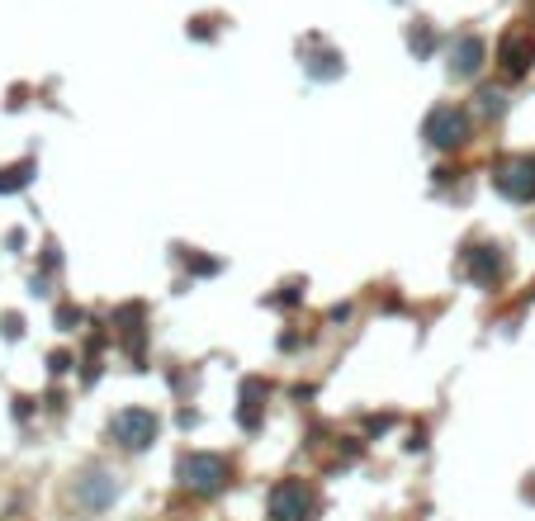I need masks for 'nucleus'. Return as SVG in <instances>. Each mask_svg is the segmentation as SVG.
I'll use <instances>...</instances> for the list:
<instances>
[{
  "label": "nucleus",
  "instance_id": "obj_1",
  "mask_svg": "<svg viewBox=\"0 0 535 521\" xmlns=\"http://www.w3.org/2000/svg\"><path fill=\"white\" fill-rule=\"evenodd\" d=\"M180 488H190V493H218V488L232 479V465L223 460V455H214V450H190V455H180Z\"/></svg>",
  "mask_w": 535,
  "mask_h": 521
},
{
  "label": "nucleus",
  "instance_id": "obj_2",
  "mask_svg": "<svg viewBox=\"0 0 535 521\" xmlns=\"http://www.w3.org/2000/svg\"><path fill=\"white\" fill-rule=\"evenodd\" d=\"M270 521H313L318 517V493L304 479H280L266 498Z\"/></svg>",
  "mask_w": 535,
  "mask_h": 521
},
{
  "label": "nucleus",
  "instance_id": "obj_3",
  "mask_svg": "<svg viewBox=\"0 0 535 521\" xmlns=\"http://www.w3.org/2000/svg\"><path fill=\"white\" fill-rule=\"evenodd\" d=\"M422 138L431 147H441V152H455V147L469 143V114L455 105H436L427 114V124H422Z\"/></svg>",
  "mask_w": 535,
  "mask_h": 521
},
{
  "label": "nucleus",
  "instance_id": "obj_4",
  "mask_svg": "<svg viewBox=\"0 0 535 521\" xmlns=\"http://www.w3.org/2000/svg\"><path fill=\"white\" fill-rule=\"evenodd\" d=\"M109 436L124 450H147L157 441V413H152V408H124V413H114V422H109Z\"/></svg>",
  "mask_w": 535,
  "mask_h": 521
},
{
  "label": "nucleus",
  "instance_id": "obj_5",
  "mask_svg": "<svg viewBox=\"0 0 535 521\" xmlns=\"http://www.w3.org/2000/svg\"><path fill=\"white\" fill-rule=\"evenodd\" d=\"M493 185H498L507 199H517V204L535 199V157H507V162L493 171Z\"/></svg>",
  "mask_w": 535,
  "mask_h": 521
},
{
  "label": "nucleus",
  "instance_id": "obj_6",
  "mask_svg": "<svg viewBox=\"0 0 535 521\" xmlns=\"http://www.w3.org/2000/svg\"><path fill=\"white\" fill-rule=\"evenodd\" d=\"M531 57H535V38H531V29H507L502 34V43H498V67H502V76H526L531 72Z\"/></svg>",
  "mask_w": 535,
  "mask_h": 521
},
{
  "label": "nucleus",
  "instance_id": "obj_7",
  "mask_svg": "<svg viewBox=\"0 0 535 521\" xmlns=\"http://www.w3.org/2000/svg\"><path fill=\"white\" fill-rule=\"evenodd\" d=\"M114 493H119V484H114V474H105V469H90V474L76 479V498H81L90 512H105V507L114 503Z\"/></svg>",
  "mask_w": 535,
  "mask_h": 521
},
{
  "label": "nucleus",
  "instance_id": "obj_8",
  "mask_svg": "<svg viewBox=\"0 0 535 521\" xmlns=\"http://www.w3.org/2000/svg\"><path fill=\"white\" fill-rule=\"evenodd\" d=\"M464 270H469L474 285H493V280L502 275V252L498 247H488V242H479V247L464 252Z\"/></svg>",
  "mask_w": 535,
  "mask_h": 521
},
{
  "label": "nucleus",
  "instance_id": "obj_9",
  "mask_svg": "<svg viewBox=\"0 0 535 521\" xmlns=\"http://www.w3.org/2000/svg\"><path fill=\"white\" fill-rule=\"evenodd\" d=\"M483 67V38L464 34L455 48H450V72L455 76H474Z\"/></svg>",
  "mask_w": 535,
  "mask_h": 521
},
{
  "label": "nucleus",
  "instance_id": "obj_10",
  "mask_svg": "<svg viewBox=\"0 0 535 521\" xmlns=\"http://www.w3.org/2000/svg\"><path fill=\"white\" fill-rule=\"evenodd\" d=\"M29 171H34V162H19V166H10V171H0V190H5V195L19 190V185L29 180Z\"/></svg>",
  "mask_w": 535,
  "mask_h": 521
},
{
  "label": "nucleus",
  "instance_id": "obj_11",
  "mask_svg": "<svg viewBox=\"0 0 535 521\" xmlns=\"http://www.w3.org/2000/svg\"><path fill=\"white\" fill-rule=\"evenodd\" d=\"M190 266H195L199 275H214V270H218V261H204V256H190Z\"/></svg>",
  "mask_w": 535,
  "mask_h": 521
}]
</instances>
